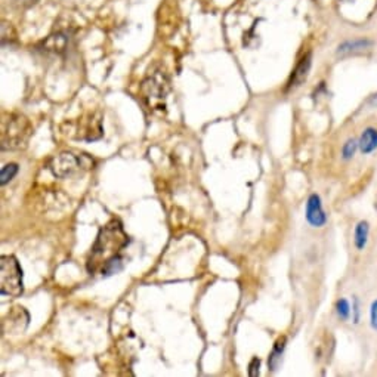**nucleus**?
I'll return each instance as SVG.
<instances>
[{"label":"nucleus","mask_w":377,"mask_h":377,"mask_svg":"<svg viewBox=\"0 0 377 377\" xmlns=\"http://www.w3.org/2000/svg\"><path fill=\"white\" fill-rule=\"evenodd\" d=\"M361 304H360V299L354 296L352 297V323L356 325L361 323Z\"/></svg>","instance_id":"nucleus-15"},{"label":"nucleus","mask_w":377,"mask_h":377,"mask_svg":"<svg viewBox=\"0 0 377 377\" xmlns=\"http://www.w3.org/2000/svg\"><path fill=\"white\" fill-rule=\"evenodd\" d=\"M6 41H9V45H11L12 42L16 41V34H15V32H14V28H12V27H11V30H9V33H8V25H6V23L3 21V23H2V43L5 45Z\"/></svg>","instance_id":"nucleus-16"},{"label":"nucleus","mask_w":377,"mask_h":377,"mask_svg":"<svg viewBox=\"0 0 377 377\" xmlns=\"http://www.w3.org/2000/svg\"><path fill=\"white\" fill-rule=\"evenodd\" d=\"M358 151H360L358 139H355V138L346 139L345 144L342 145V148H341L342 160H345V161H351V160L355 157V154L358 152Z\"/></svg>","instance_id":"nucleus-13"},{"label":"nucleus","mask_w":377,"mask_h":377,"mask_svg":"<svg viewBox=\"0 0 377 377\" xmlns=\"http://www.w3.org/2000/svg\"><path fill=\"white\" fill-rule=\"evenodd\" d=\"M170 91V83L168 76L163 71H154L142 83V98L150 110H164L166 108V96Z\"/></svg>","instance_id":"nucleus-4"},{"label":"nucleus","mask_w":377,"mask_h":377,"mask_svg":"<svg viewBox=\"0 0 377 377\" xmlns=\"http://www.w3.org/2000/svg\"><path fill=\"white\" fill-rule=\"evenodd\" d=\"M374 43H373V41H370V38H354V41H346L337 46L336 54L341 56L361 54V52L370 51Z\"/></svg>","instance_id":"nucleus-8"},{"label":"nucleus","mask_w":377,"mask_h":377,"mask_svg":"<svg viewBox=\"0 0 377 377\" xmlns=\"http://www.w3.org/2000/svg\"><path fill=\"white\" fill-rule=\"evenodd\" d=\"M369 104L372 105V107H377V93H374V95H372V96H370V101H369Z\"/></svg>","instance_id":"nucleus-19"},{"label":"nucleus","mask_w":377,"mask_h":377,"mask_svg":"<svg viewBox=\"0 0 377 377\" xmlns=\"http://www.w3.org/2000/svg\"><path fill=\"white\" fill-rule=\"evenodd\" d=\"M354 246L358 251L365 250L370 240V222L361 219L354 228Z\"/></svg>","instance_id":"nucleus-11"},{"label":"nucleus","mask_w":377,"mask_h":377,"mask_svg":"<svg viewBox=\"0 0 377 377\" xmlns=\"http://www.w3.org/2000/svg\"><path fill=\"white\" fill-rule=\"evenodd\" d=\"M358 145H360V152L363 156H372L373 152H376L377 151V128H374V126H367L360 135Z\"/></svg>","instance_id":"nucleus-9"},{"label":"nucleus","mask_w":377,"mask_h":377,"mask_svg":"<svg viewBox=\"0 0 377 377\" xmlns=\"http://www.w3.org/2000/svg\"><path fill=\"white\" fill-rule=\"evenodd\" d=\"M130 243L129 236L124 233L119 219L110 220L102 227L92 246L88 259V271L91 274L110 277L123 268L122 251Z\"/></svg>","instance_id":"nucleus-1"},{"label":"nucleus","mask_w":377,"mask_h":377,"mask_svg":"<svg viewBox=\"0 0 377 377\" xmlns=\"http://www.w3.org/2000/svg\"><path fill=\"white\" fill-rule=\"evenodd\" d=\"M286 345H287V337L286 336L278 337V339L275 341L273 351H271V354L268 356V370L271 373H275L278 370V367L282 365L283 354L286 351Z\"/></svg>","instance_id":"nucleus-10"},{"label":"nucleus","mask_w":377,"mask_h":377,"mask_svg":"<svg viewBox=\"0 0 377 377\" xmlns=\"http://www.w3.org/2000/svg\"><path fill=\"white\" fill-rule=\"evenodd\" d=\"M305 218L306 222L312 228H323L327 225L328 216L323 207L321 197L318 194H311L306 200V207H305Z\"/></svg>","instance_id":"nucleus-6"},{"label":"nucleus","mask_w":377,"mask_h":377,"mask_svg":"<svg viewBox=\"0 0 377 377\" xmlns=\"http://www.w3.org/2000/svg\"><path fill=\"white\" fill-rule=\"evenodd\" d=\"M18 170H19V166L16 163L5 164L2 170H0V183H2V185H6L8 182H11L16 176Z\"/></svg>","instance_id":"nucleus-14"},{"label":"nucleus","mask_w":377,"mask_h":377,"mask_svg":"<svg viewBox=\"0 0 377 377\" xmlns=\"http://www.w3.org/2000/svg\"><path fill=\"white\" fill-rule=\"evenodd\" d=\"M24 293V274L18 259L12 255L0 258V295L19 297Z\"/></svg>","instance_id":"nucleus-3"},{"label":"nucleus","mask_w":377,"mask_h":377,"mask_svg":"<svg viewBox=\"0 0 377 377\" xmlns=\"http://www.w3.org/2000/svg\"><path fill=\"white\" fill-rule=\"evenodd\" d=\"M334 309H336V315L341 321H343V323L350 321L352 318V305L350 301H347V299H345V297L337 299Z\"/></svg>","instance_id":"nucleus-12"},{"label":"nucleus","mask_w":377,"mask_h":377,"mask_svg":"<svg viewBox=\"0 0 377 377\" xmlns=\"http://www.w3.org/2000/svg\"><path fill=\"white\" fill-rule=\"evenodd\" d=\"M260 360L258 358V356H255L253 360L250 361L249 364V376L250 377H258L260 374Z\"/></svg>","instance_id":"nucleus-18"},{"label":"nucleus","mask_w":377,"mask_h":377,"mask_svg":"<svg viewBox=\"0 0 377 377\" xmlns=\"http://www.w3.org/2000/svg\"><path fill=\"white\" fill-rule=\"evenodd\" d=\"M311 64H312V55L311 52H308L306 55L302 56V60L299 61L292 76H290L288 83H287V91H295L297 88H301L308 79L309 70H311Z\"/></svg>","instance_id":"nucleus-7"},{"label":"nucleus","mask_w":377,"mask_h":377,"mask_svg":"<svg viewBox=\"0 0 377 377\" xmlns=\"http://www.w3.org/2000/svg\"><path fill=\"white\" fill-rule=\"evenodd\" d=\"M369 320H370V327L373 328L374 332H377V299H374V301L370 305Z\"/></svg>","instance_id":"nucleus-17"},{"label":"nucleus","mask_w":377,"mask_h":377,"mask_svg":"<svg viewBox=\"0 0 377 377\" xmlns=\"http://www.w3.org/2000/svg\"><path fill=\"white\" fill-rule=\"evenodd\" d=\"M93 166V160L86 154H73V152H60L49 163V170L56 178H71L79 173L89 170Z\"/></svg>","instance_id":"nucleus-5"},{"label":"nucleus","mask_w":377,"mask_h":377,"mask_svg":"<svg viewBox=\"0 0 377 377\" xmlns=\"http://www.w3.org/2000/svg\"><path fill=\"white\" fill-rule=\"evenodd\" d=\"M33 133V126L27 117L19 114H9L2 122V150H19L25 147Z\"/></svg>","instance_id":"nucleus-2"}]
</instances>
